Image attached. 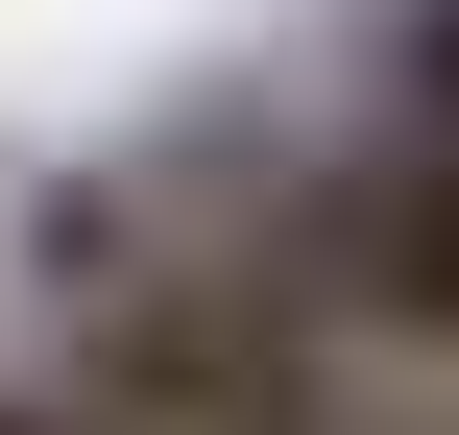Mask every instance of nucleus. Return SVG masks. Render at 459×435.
<instances>
[{
    "label": "nucleus",
    "instance_id": "obj_1",
    "mask_svg": "<svg viewBox=\"0 0 459 435\" xmlns=\"http://www.w3.org/2000/svg\"><path fill=\"white\" fill-rule=\"evenodd\" d=\"M24 266L73 315V412H121V435H363V363L242 242H194L169 194H48Z\"/></svg>",
    "mask_w": 459,
    "mask_h": 435
},
{
    "label": "nucleus",
    "instance_id": "obj_2",
    "mask_svg": "<svg viewBox=\"0 0 459 435\" xmlns=\"http://www.w3.org/2000/svg\"><path fill=\"white\" fill-rule=\"evenodd\" d=\"M0 435H121V412H73V387H0Z\"/></svg>",
    "mask_w": 459,
    "mask_h": 435
}]
</instances>
